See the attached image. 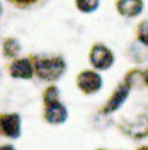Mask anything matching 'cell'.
I'll return each mask as SVG.
<instances>
[{
	"label": "cell",
	"mask_w": 148,
	"mask_h": 150,
	"mask_svg": "<svg viewBox=\"0 0 148 150\" xmlns=\"http://www.w3.org/2000/svg\"><path fill=\"white\" fill-rule=\"evenodd\" d=\"M99 6V0H77V8L83 13H92Z\"/></svg>",
	"instance_id": "30bf717a"
},
{
	"label": "cell",
	"mask_w": 148,
	"mask_h": 150,
	"mask_svg": "<svg viewBox=\"0 0 148 150\" xmlns=\"http://www.w3.org/2000/svg\"><path fill=\"white\" fill-rule=\"evenodd\" d=\"M78 86L85 93H94L102 87V78L93 71H84L78 76Z\"/></svg>",
	"instance_id": "3957f363"
},
{
	"label": "cell",
	"mask_w": 148,
	"mask_h": 150,
	"mask_svg": "<svg viewBox=\"0 0 148 150\" xmlns=\"http://www.w3.org/2000/svg\"><path fill=\"white\" fill-rule=\"evenodd\" d=\"M113 53L104 45H96L90 52V62L98 69H107L113 64Z\"/></svg>",
	"instance_id": "7a4b0ae2"
},
{
	"label": "cell",
	"mask_w": 148,
	"mask_h": 150,
	"mask_svg": "<svg viewBox=\"0 0 148 150\" xmlns=\"http://www.w3.org/2000/svg\"><path fill=\"white\" fill-rule=\"evenodd\" d=\"M10 74L14 78H23V80H29L33 76V67L29 59L22 58V59L15 61L10 67Z\"/></svg>",
	"instance_id": "52a82bcc"
},
{
	"label": "cell",
	"mask_w": 148,
	"mask_h": 150,
	"mask_svg": "<svg viewBox=\"0 0 148 150\" xmlns=\"http://www.w3.org/2000/svg\"><path fill=\"white\" fill-rule=\"evenodd\" d=\"M124 131L135 139L146 137L148 135V117L147 116H139L134 121L127 122Z\"/></svg>",
	"instance_id": "8992f818"
},
{
	"label": "cell",
	"mask_w": 148,
	"mask_h": 150,
	"mask_svg": "<svg viewBox=\"0 0 148 150\" xmlns=\"http://www.w3.org/2000/svg\"><path fill=\"white\" fill-rule=\"evenodd\" d=\"M58 93L59 91L57 87H50V88L47 90V92H45V103H52V102H55L58 101Z\"/></svg>",
	"instance_id": "4fadbf2b"
},
{
	"label": "cell",
	"mask_w": 148,
	"mask_h": 150,
	"mask_svg": "<svg viewBox=\"0 0 148 150\" xmlns=\"http://www.w3.org/2000/svg\"><path fill=\"white\" fill-rule=\"evenodd\" d=\"M138 150H148V146H142V148H139Z\"/></svg>",
	"instance_id": "e0dca14e"
},
{
	"label": "cell",
	"mask_w": 148,
	"mask_h": 150,
	"mask_svg": "<svg viewBox=\"0 0 148 150\" xmlns=\"http://www.w3.org/2000/svg\"><path fill=\"white\" fill-rule=\"evenodd\" d=\"M117 8L118 11L123 16L133 18V16H137L142 11L143 3L142 0H118Z\"/></svg>",
	"instance_id": "ba28073f"
},
{
	"label": "cell",
	"mask_w": 148,
	"mask_h": 150,
	"mask_svg": "<svg viewBox=\"0 0 148 150\" xmlns=\"http://www.w3.org/2000/svg\"><path fill=\"white\" fill-rule=\"evenodd\" d=\"M0 150H15L11 145H4V146L0 148Z\"/></svg>",
	"instance_id": "9a60e30c"
},
{
	"label": "cell",
	"mask_w": 148,
	"mask_h": 150,
	"mask_svg": "<svg viewBox=\"0 0 148 150\" xmlns=\"http://www.w3.org/2000/svg\"><path fill=\"white\" fill-rule=\"evenodd\" d=\"M0 11H1V6H0Z\"/></svg>",
	"instance_id": "ac0fdd59"
},
{
	"label": "cell",
	"mask_w": 148,
	"mask_h": 150,
	"mask_svg": "<svg viewBox=\"0 0 148 150\" xmlns=\"http://www.w3.org/2000/svg\"><path fill=\"white\" fill-rule=\"evenodd\" d=\"M145 80H146V83H147V86H148V69H147V72L145 74Z\"/></svg>",
	"instance_id": "2e32d148"
},
{
	"label": "cell",
	"mask_w": 148,
	"mask_h": 150,
	"mask_svg": "<svg viewBox=\"0 0 148 150\" xmlns=\"http://www.w3.org/2000/svg\"><path fill=\"white\" fill-rule=\"evenodd\" d=\"M68 117V112L64 105L55 101L52 103H48L45 109V119L50 124H61Z\"/></svg>",
	"instance_id": "5b68a950"
},
{
	"label": "cell",
	"mask_w": 148,
	"mask_h": 150,
	"mask_svg": "<svg viewBox=\"0 0 148 150\" xmlns=\"http://www.w3.org/2000/svg\"><path fill=\"white\" fill-rule=\"evenodd\" d=\"M11 3H15V4H31L36 1V0H9Z\"/></svg>",
	"instance_id": "5bb4252c"
},
{
	"label": "cell",
	"mask_w": 148,
	"mask_h": 150,
	"mask_svg": "<svg viewBox=\"0 0 148 150\" xmlns=\"http://www.w3.org/2000/svg\"><path fill=\"white\" fill-rule=\"evenodd\" d=\"M20 51V45L15 39H8L4 44V52L9 57H15Z\"/></svg>",
	"instance_id": "8fae6325"
},
{
	"label": "cell",
	"mask_w": 148,
	"mask_h": 150,
	"mask_svg": "<svg viewBox=\"0 0 148 150\" xmlns=\"http://www.w3.org/2000/svg\"><path fill=\"white\" fill-rule=\"evenodd\" d=\"M138 39L143 44L148 45V22H143L139 24L138 28Z\"/></svg>",
	"instance_id": "7c38bea8"
},
{
	"label": "cell",
	"mask_w": 148,
	"mask_h": 150,
	"mask_svg": "<svg viewBox=\"0 0 148 150\" xmlns=\"http://www.w3.org/2000/svg\"><path fill=\"white\" fill-rule=\"evenodd\" d=\"M65 71V63L61 58H50L42 59L36 64V73L39 77L47 81H53L59 78Z\"/></svg>",
	"instance_id": "6da1fadb"
},
{
	"label": "cell",
	"mask_w": 148,
	"mask_h": 150,
	"mask_svg": "<svg viewBox=\"0 0 148 150\" xmlns=\"http://www.w3.org/2000/svg\"><path fill=\"white\" fill-rule=\"evenodd\" d=\"M0 131L11 139L20 135V116L18 114H6L0 117Z\"/></svg>",
	"instance_id": "277c9868"
},
{
	"label": "cell",
	"mask_w": 148,
	"mask_h": 150,
	"mask_svg": "<svg viewBox=\"0 0 148 150\" xmlns=\"http://www.w3.org/2000/svg\"><path fill=\"white\" fill-rule=\"evenodd\" d=\"M128 92H129V88L126 85L119 86L118 88L116 90V92L113 93L112 98L109 100V102L107 103L105 112H113V111H116L118 107L126 101L127 96H128Z\"/></svg>",
	"instance_id": "9c48e42d"
}]
</instances>
